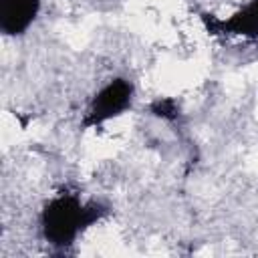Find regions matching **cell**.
Returning a JSON list of instances; mask_svg holds the SVG:
<instances>
[{"label": "cell", "mask_w": 258, "mask_h": 258, "mask_svg": "<svg viewBox=\"0 0 258 258\" xmlns=\"http://www.w3.org/2000/svg\"><path fill=\"white\" fill-rule=\"evenodd\" d=\"M107 210L109 208L101 202H89L83 206L77 200V196L60 194L54 200H50L40 214L42 236L52 246H71L79 232L101 220L107 214Z\"/></svg>", "instance_id": "cell-1"}, {"label": "cell", "mask_w": 258, "mask_h": 258, "mask_svg": "<svg viewBox=\"0 0 258 258\" xmlns=\"http://www.w3.org/2000/svg\"><path fill=\"white\" fill-rule=\"evenodd\" d=\"M131 97H133V85L125 79H113L95 95L87 111V117L83 119V127H95L111 117L121 115L131 105Z\"/></svg>", "instance_id": "cell-2"}, {"label": "cell", "mask_w": 258, "mask_h": 258, "mask_svg": "<svg viewBox=\"0 0 258 258\" xmlns=\"http://www.w3.org/2000/svg\"><path fill=\"white\" fill-rule=\"evenodd\" d=\"M202 20L212 34L228 32V34H242L248 38H258V0H252L242 10H238L232 18L220 20L214 14H202Z\"/></svg>", "instance_id": "cell-3"}, {"label": "cell", "mask_w": 258, "mask_h": 258, "mask_svg": "<svg viewBox=\"0 0 258 258\" xmlns=\"http://www.w3.org/2000/svg\"><path fill=\"white\" fill-rule=\"evenodd\" d=\"M40 0H0V30L8 36L22 34L36 18Z\"/></svg>", "instance_id": "cell-4"}, {"label": "cell", "mask_w": 258, "mask_h": 258, "mask_svg": "<svg viewBox=\"0 0 258 258\" xmlns=\"http://www.w3.org/2000/svg\"><path fill=\"white\" fill-rule=\"evenodd\" d=\"M149 111H151L155 117L169 119V121H173V119H177V117H179V107H177V103H175L173 99H169V97L153 101V103H151V107H149Z\"/></svg>", "instance_id": "cell-5"}]
</instances>
